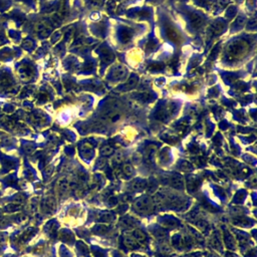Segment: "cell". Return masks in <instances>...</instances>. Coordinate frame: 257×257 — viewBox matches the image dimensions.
Here are the masks:
<instances>
[{"label": "cell", "mask_w": 257, "mask_h": 257, "mask_svg": "<svg viewBox=\"0 0 257 257\" xmlns=\"http://www.w3.org/2000/svg\"><path fill=\"white\" fill-rule=\"evenodd\" d=\"M247 45L245 42L243 41H235L229 44V46L227 47V53L233 59L235 58H240L243 54L245 53Z\"/></svg>", "instance_id": "obj_1"}, {"label": "cell", "mask_w": 257, "mask_h": 257, "mask_svg": "<svg viewBox=\"0 0 257 257\" xmlns=\"http://www.w3.org/2000/svg\"><path fill=\"white\" fill-rule=\"evenodd\" d=\"M101 153L102 156H109L114 153V149H112V147H111V146H105L102 148Z\"/></svg>", "instance_id": "obj_13"}, {"label": "cell", "mask_w": 257, "mask_h": 257, "mask_svg": "<svg viewBox=\"0 0 257 257\" xmlns=\"http://www.w3.org/2000/svg\"><path fill=\"white\" fill-rule=\"evenodd\" d=\"M123 154L122 153H118V154H116L115 157H114V162L116 164H120L123 161Z\"/></svg>", "instance_id": "obj_18"}, {"label": "cell", "mask_w": 257, "mask_h": 257, "mask_svg": "<svg viewBox=\"0 0 257 257\" xmlns=\"http://www.w3.org/2000/svg\"><path fill=\"white\" fill-rule=\"evenodd\" d=\"M91 148H92V146L88 143H84L81 145V150H91Z\"/></svg>", "instance_id": "obj_19"}, {"label": "cell", "mask_w": 257, "mask_h": 257, "mask_svg": "<svg viewBox=\"0 0 257 257\" xmlns=\"http://www.w3.org/2000/svg\"><path fill=\"white\" fill-rule=\"evenodd\" d=\"M145 187H146V182L141 179H137L131 184V188L134 191H142L145 189Z\"/></svg>", "instance_id": "obj_7"}, {"label": "cell", "mask_w": 257, "mask_h": 257, "mask_svg": "<svg viewBox=\"0 0 257 257\" xmlns=\"http://www.w3.org/2000/svg\"><path fill=\"white\" fill-rule=\"evenodd\" d=\"M133 237L136 239V241L138 242V243H143L144 241L146 240L145 233H144L142 230H140V229H136V230H134Z\"/></svg>", "instance_id": "obj_9"}, {"label": "cell", "mask_w": 257, "mask_h": 257, "mask_svg": "<svg viewBox=\"0 0 257 257\" xmlns=\"http://www.w3.org/2000/svg\"><path fill=\"white\" fill-rule=\"evenodd\" d=\"M107 230H108V227L105 225H98L97 227H95V229H94V231L98 232V233H105Z\"/></svg>", "instance_id": "obj_16"}, {"label": "cell", "mask_w": 257, "mask_h": 257, "mask_svg": "<svg viewBox=\"0 0 257 257\" xmlns=\"http://www.w3.org/2000/svg\"><path fill=\"white\" fill-rule=\"evenodd\" d=\"M116 199L114 197V198H109V206H115V205L116 204Z\"/></svg>", "instance_id": "obj_20"}, {"label": "cell", "mask_w": 257, "mask_h": 257, "mask_svg": "<svg viewBox=\"0 0 257 257\" xmlns=\"http://www.w3.org/2000/svg\"><path fill=\"white\" fill-rule=\"evenodd\" d=\"M123 173H124L126 176H132L134 174V168L132 165H130V164H126L123 167Z\"/></svg>", "instance_id": "obj_12"}, {"label": "cell", "mask_w": 257, "mask_h": 257, "mask_svg": "<svg viewBox=\"0 0 257 257\" xmlns=\"http://www.w3.org/2000/svg\"><path fill=\"white\" fill-rule=\"evenodd\" d=\"M137 83H138V77L133 74L132 77H130L128 84H127V87H135V85L137 84Z\"/></svg>", "instance_id": "obj_14"}, {"label": "cell", "mask_w": 257, "mask_h": 257, "mask_svg": "<svg viewBox=\"0 0 257 257\" xmlns=\"http://www.w3.org/2000/svg\"><path fill=\"white\" fill-rule=\"evenodd\" d=\"M140 98H141L143 102H147L152 100V95H151L149 92H143V94L140 95Z\"/></svg>", "instance_id": "obj_15"}, {"label": "cell", "mask_w": 257, "mask_h": 257, "mask_svg": "<svg viewBox=\"0 0 257 257\" xmlns=\"http://www.w3.org/2000/svg\"><path fill=\"white\" fill-rule=\"evenodd\" d=\"M112 219H114V216H112V214L105 213L104 216H102V218H101V220L104 221V222H109V221H112Z\"/></svg>", "instance_id": "obj_17"}, {"label": "cell", "mask_w": 257, "mask_h": 257, "mask_svg": "<svg viewBox=\"0 0 257 257\" xmlns=\"http://www.w3.org/2000/svg\"><path fill=\"white\" fill-rule=\"evenodd\" d=\"M127 74V70L123 66H116L114 70H112V77L115 78L116 80H123Z\"/></svg>", "instance_id": "obj_4"}, {"label": "cell", "mask_w": 257, "mask_h": 257, "mask_svg": "<svg viewBox=\"0 0 257 257\" xmlns=\"http://www.w3.org/2000/svg\"><path fill=\"white\" fill-rule=\"evenodd\" d=\"M122 224L123 226H126V227H132V226L135 225L136 221L134 220L132 217H124L122 219Z\"/></svg>", "instance_id": "obj_11"}, {"label": "cell", "mask_w": 257, "mask_h": 257, "mask_svg": "<svg viewBox=\"0 0 257 257\" xmlns=\"http://www.w3.org/2000/svg\"><path fill=\"white\" fill-rule=\"evenodd\" d=\"M134 206H135L136 210L142 212V213H145V212L151 211L153 209V201L149 197H144L137 200Z\"/></svg>", "instance_id": "obj_2"}, {"label": "cell", "mask_w": 257, "mask_h": 257, "mask_svg": "<svg viewBox=\"0 0 257 257\" xmlns=\"http://www.w3.org/2000/svg\"><path fill=\"white\" fill-rule=\"evenodd\" d=\"M169 182L171 184V186H173L174 188H176V189H183L184 188V179L183 177L179 176V175H175V176H172L170 178Z\"/></svg>", "instance_id": "obj_5"}, {"label": "cell", "mask_w": 257, "mask_h": 257, "mask_svg": "<svg viewBox=\"0 0 257 257\" xmlns=\"http://www.w3.org/2000/svg\"><path fill=\"white\" fill-rule=\"evenodd\" d=\"M151 68H152V70H161V68H162V66H161L160 63H154L153 66H151Z\"/></svg>", "instance_id": "obj_21"}, {"label": "cell", "mask_w": 257, "mask_h": 257, "mask_svg": "<svg viewBox=\"0 0 257 257\" xmlns=\"http://www.w3.org/2000/svg\"><path fill=\"white\" fill-rule=\"evenodd\" d=\"M190 17V21H191V24L192 26L194 27V28H200V27L203 25V22H204V20L203 18L199 15V14H197V13H192V14L189 16Z\"/></svg>", "instance_id": "obj_6"}, {"label": "cell", "mask_w": 257, "mask_h": 257, "mask_svg": "<svg viewBox=\"0 0 257 257\" xmlns=\"http://www.w3.org/2000/svg\"><path fill=\"white\" fill-rule=\"evenodd\" d=\"M124 243L128 248L134 249L138 246V242L136 241V239L133 236H125L124 238Z\"/></svg>", "instance_id": "obj_8"}, {"label": "cell", "mask_w": 257, "mask_h": 257, "mask_svg": "<svg viewBox=\"0 0 257 257\" xmlns=\"http://www.w3.org/2000/svg\"><path fill=\"white\" fill-rule=\"evenodd\" d=\"M166 34H167V37L169 38L170 40H172L174 42H179L181 40V36L179 32H178V30H176L172 26H168L166 28Z\"/></svg>", "instance_id": "obj_3"}, {"label": "cell", "mask_w": 257, "mask_h": 257, "mask_svg": "<svg viewBox=\"0 0 257 257\" xmlns=\"http://www.w3.org/2000/svg\"><path fill=\"white\" fill-rule=\"evenodd\" d=\"M55 207H56V203L53 198H48V199L44 201V209H46L48 212L53 211Z\"/></svg>", "instance_id": "obj_10"}]
</instances>
